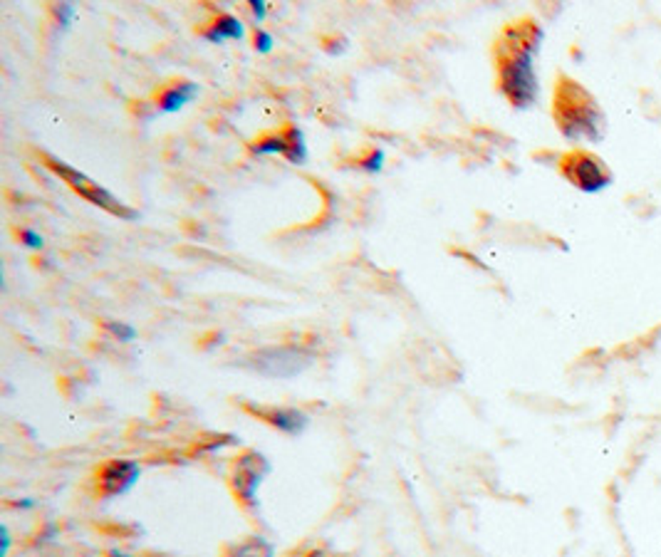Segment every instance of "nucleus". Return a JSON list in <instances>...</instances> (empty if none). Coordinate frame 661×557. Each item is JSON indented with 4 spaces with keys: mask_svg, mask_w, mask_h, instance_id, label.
<instances>
[{
    "mask_svg": "<svg viewBox=\"0 0 661 557\" xmlns=\"http://www.w3.org/2000/svg\"><path fill=\"white\" fill-rule=\"evenodd\" d=\"M542 45V28L532 20H518L495 43L498 87L513 107L528 110L538 100L535 57Z\"/></svg>",
    "mask_w": 661,
    "mask_h": 557,
    "instance_id": "f257e3e1",
    "label": "nucleus"
},
{
    "mask_svg": "<svg viewBox=\"0 0 661 557\" xmlns=\"http://www.w3.org/2000/svg\"><path fill=\"white\" fill-rule=\"evenodd\" d=\"M555 121L570 141H597L602 134V114L595 100L578 82L562 77L555 90Z\"/></svg>",
    "mask_w": 661,
    "mask_h": 557,
    "instance_id": "f03ea898",
    "label": "nucleus"
},
{
    "mask_svg": "<svg viewBox=\"0 0 661 557\" xmlns=\"http://www.w3.org/2000/svg\"><path fill=\"white\" fill-rule=\"evenodd\" d=\"M43 158H45V167L50 168L53 174H57V177L62 178L75 194L82 196L84 201H90V204L97 206V208H102L107 214L120 216L124 221H134V218L139 216V211H134L129 206L121 204L112 191H107L104 186H100V181L90 178L84 171H80V168L70 167L67 161L53 157V154H43Z\"/></svg>",
    "mask_w": 661,
    "mask_h": 557,
    "instance_id": "7ed1b4c3",
    "label": "nucleus"
},
{
    "mask_svg": "<svg viewBox=\"0 0 661 557\" xmlns=\"http://www.w3.org/2000/svg\"><path fill=\"white\" fill-rule=\"evenodd\" d=\"M315 362L312 352H308L305 347L298 344H280V347H265L251 354L253 370L263 374V377H273V379H290V377H298L308 370L310 364Z\"/></svg>",
    "mask_w": 661,
    "mask_h": 557,
    "instance_id": "20e7f679",
    "label": "nucleus"
},
{
    "mask_svg": "<svg viewBox=\"0 0 661 557\" xmlns=\"http://www.w3.org/2000/svg\"><path fill=\"white\" fill-rule=\"evenodd\" d=\"M251 151L258 157H283L288 158L290 164H305L310 158L305 131L295 124H288L283 130L258 137L255 141H251Z\"/></svg>",
    "mask_w": 661,
    "mask_h": 557,
    "instance_id": "39448f33",
    "label": "nucleus"
},
{
    "mask_svg": "<svg viewBox=\"0 0 661 557\" xmlns=\"http://www.w3.org/2000/svg\"><path fill=\"white\" fill-rule=\"evenodd\" d=\"M562 174L570 184L578 186L585 194H597L612 184V174L607 167L589 151H572L562 158Z\"/></svg>",
    "mask_w": 661,
    "mask_h": 557,
    "instance_id": "423d86ee",
    "label": "nucleus"
},
{
    "mask_svg": "<svg viewBox=\"0 0 661 557\" xmlns=\"http://www.w3.org/2000/svg\"><path fill=\"white\" fill-rule=\"evenodd\" d=\"M271 474V464H268V458L258 451H248V454H243L234 466V493L238 495V501L243 505H255V495H258V488H261V483L265 481V475Z\"/></svg>",
    "mask_w": 661,
    "mask_h": 557,
    "instance_id": "0eeeda50",
    "label": "nucleus"
},
{
    "mask_svg": "<svg viewBox=\"0 0 661 557\" xmlns=\"http://www.w3.org/2000/svg\"><path fill=\"white\" fill-rule=\"evenodd\" d=\"M141 466L134 458H112L97 471V485L104 498H120L139 483Z\"/></svg>",
    "mask_w": 661,
    "mask_h": 557,
    "instance_id": "6e6552de",
    "label": "nucleus"
},
{
    "mask_svg": "<svg viewBox=\"0 0 661 557\" xmlns=\"http://www.w3.org/2000/svg\"><path fill=\"white\" fill-rule=\"evenodd\" d=\"M258 417L271 424L273 428H278L283 434L288 437H300L305 428L310 427V417L302 411V408H292V407H251Z\"/></svg>",
    "mask_w": 661,
    "mask_h": 557,
    "instance_id": "1a4fd4ad",
    "label": "nucleus"
},
{
    "mask_svg": "<svg viewBox=\"0 0 661 557\" xmlns=\"http://www.w3.org/2000/svg\"><path fill=\"white\" fill-rule=\"evenodd\" d=\"M198 92H201V87L196 82H191V80H178V82L167 84V87L157 94L158 111H164V114H177V111L184 110L187 104L194 102Z\"/></svg>",
    "mask_w": 661,
    "mask_h": 557,
    "instance_id": "9d476101",
    "label": "nucleus"
},
{
    "mask_svg": "<svg viewBox=\"0 0 661 557\" xmlns=\"http://www.w3.org/2000/svg\"><path fill=\"white\" fill-rule=\"evenodd\" d=\"M208 43H225V40H241L245 35L243 20L234 13H221L218 18L201 33Z\"/></svg>",
    "mask_w": 661,
    "mask_h": 557,
    "instance_id": "9b49d317",
    "label": "nucleus"
},
{
    "mask_svg": "<svg viewBox=\"0 0 661 557\" xmlns=\"http://www.w3.org/2000/svg\"><path fill=\"white\" fill-rule=\"evenodd\" d=\"M228 557H275V548H273V543H268L265 538H258V535H253V538L243 540L238 545L231 548Z\"/></svg>",
    "mask_w": 661,
    "mask_h": 557,
    "instance_id": "f8f14e48",
    "label": "nucleus"
},
{
    "mask_svg": "<svg viewBox=\"0 0 661 557\" xmlns=\"http://www.w3.org/2000/svg\"><path fill=\"white\" fill-rule=\"evenodd\" d=\"M104 330L112 334L114 340H120V342H134L137 340V327L124 322V320H107Z\"/></svg>",
    "mask_w": 661,
    "mask_h": 557,
    "instance_id": "ddd939ff",
    "label": "nucleus"
},
{
    "mask_svg": "<svg viewBox=\"0 0 661 557\" xmlns=\"http://www.w3.org/2000/svg\"><path fill=\"white\" fill-rule=\"evenodd\" d=\"M53 15L62 28H70L77 18V5L75 3H57V5H53Z\"/></svg>",
    "mask_w": 661,
    "mask_h": 557,
    "instance_id": "4468645a",
    "label": "nucleus"
},
{
    "mask_svg": "<svg viewBox=\"0 0 661 557\" xmlns=\"http://www.w3.org/2000/svg\"><path fill=\"white\" fill-rule=\"evenodd\" d=\"M253 47L258 50V55H271L273 50H275V37H273V33H268V30L255 28Z\"/></svg>",
    "mask_w": 661,
    "mask_h": 557,
    "instance_id": "2eb2a0df",
    "label": "nucleus"
},
{
    "mask_svg": "<svg viewBox=\"0 0 661 557\" xmlns=\"http://www.w3.org/2000/svg\"><path fill=\"white\" fill-rule=\"evenodd\" d=\"M384 167V151L382 149H372L369 154L364 158H359V168H364L367 174H377V171H382Z\"/></svg>",
    "mask_w": 661,
    "mask_h": 557,
    "instance_id": "dca6fc26",
    "label": "nucleus"
},
{
    "mask_svg": "<svg viewBox=\"0 0 661 557\" xmlns=\"http://www.w3.org/2000/svg\"><path fill=\"white\" fill-rule=\"evenodd\" d=\"M20 243H23L25 248H30V251H43V245H45L43 235H40L35 228H23V231H20Z\"/></svg>",
    "mask_w": 661,
    "mask_h": 557,
    "instance_id": "f3484780",
    "label": "nucleus"
},
{
    "mask_svg": "<svg viewBox=\"0 0 661 557\" xmlns=\"http://www.w3.org/2000/svg\"><path fill=\"white\" fill-rule=\"evenodd\" d=\"M248 10H251V15L255 23H263V20L268 18V3H265V0H251V3H248Z\"/></svg>",
    "mask_w": 661,
    "mask_h": 557,
    "instance_id": "a211bd4d",
    "label": "nucleus"
},
{
    "mask_svg": "<svg viewBox=\"0 0 661 557\" xmlns=\"http://www.w3.org/2000/svg\"><path fill=\"white\" fill-rule=\"evenodd\" d=\"M10 545H13V535H10L8 525H0V557L10 555Z\"/></svg>",
    "mask_w": 661,
    "mask_h": 557,
    "instance_id": "6ab92c4d",
    "label": "nucleus"
},
{
    "mask_svg": "<svg viewBox=\"0 0 661 557\" xmlns=\"http://www.w3.org/2000/svg\"><path fill=\"white\" fill-rule=\"evenodd\" d=\"M15 508H20V511H33V508H38V501L35 498H20L15 503Z\"/></svg>",
    "mask_w": 661,
    "mask_h": 557,
    "instance_id": "aec40b11",
    "label": "nucleus"
},
{
    "mask_svg": "<svg viewBox=\"0 0 661 557\" xmlns=\"http://www.w3.org/2000/svg\"><path fill=\"white\" fill-rule=\"evenodd\" d=\"M110 557H134V555H129V552H120V550H112Z\"/></svg>",
    "mask_w": 661,
    "mask_h": 557,
    "instance_id": "412c9836",
    "label": "nucleus"
},
{
    "mask_svg": "<svg viewBox=\"0 0 661 557\" xmlns=\"http://www.w3.org/2000/svg\"><path fill=\"white\" fill-rule=\"evenodd\" d=\"M305 557H325V555H322V552H310V555H305Z\"/></svg>",
    "mask_w": 661,
    "mask_h": 557,
    "instance_id": "4be33fe9",
    "label": "nucleus"
}]
</instances>
